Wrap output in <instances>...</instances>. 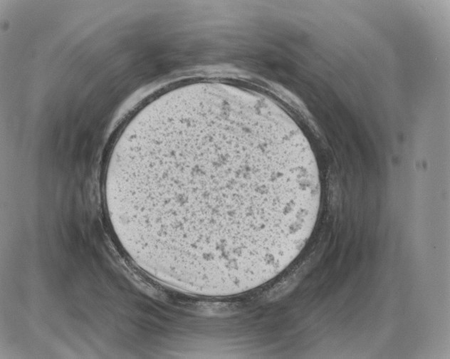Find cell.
I'll return each mask as SVG.
<instances>
[{
    "label": "cell",
    "instance_id": "1",
    "mask_svg": "<svg viewBox=\"0 0 450 359\" xmlns=\"http://www.w3.org/2000/svg\"><path fill=\"white\" fill-rule=\"evenodd\" d=\"M147 159L181 174L184 242L204 265L250 266L281 257L320 193L310 145L292 130L240 111L179 121Z\"/></svg>",
    "mask_w": 450,
    "mask_h": 359
}]
</instances>
